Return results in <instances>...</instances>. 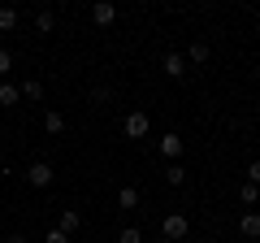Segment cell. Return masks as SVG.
<instances>
[{"instance_id":"obj_1","label":"cell","mask_w":260,"mask_h":243,"mask_svg":"<svg viewBox=\"0 0 260 243\" xmlns=\"http://www.w3.org/2000/svg\"><path fill=\"white\" fill-rule=\"evenodd\" d=\"M148 131H152V117H148V113L130 109L126 117H121V135H126V139H143Z\"/></svg>"},{"instance_id":"obj_2","label":"cell","mask_w":260,"mask_h":243,"mask_svg":"<svg viewBox=\"0 0 260 243\" xmlns=\"http://www.w3.org/2000/svg\"><path fill=\"white\" fill-rule=\"evenodd\" d=\"M186 230H191V222H186L182 213H169L165 222H160V239H169V243H182Z\"/></svg>"},{"instance_id":"obj_3","label":"cell","mask_w":260,"mask_h":243,"mask_svg":"<svg viewBox=\"0 0 260 243\" xmlns=\"http://www.w3.org/2000/svg\"><path fill=\"white\" fill-rule=\"evenodd\" d=\"M52 178H56V169L48 165V161H30V165H26V183H30V187L44 191V187H52Z\"/></svg>"},{"instance_id":"obj_4","label":"cell","mask_w":260,"mask_h":243,"mask_svg":"<svg viewBox=\"0 0 260 243\" xmlns=\"http://www.w3.org/2000/svg\"><path fill=\"white\" fill-rule=\"evenodd\" d=\"M91 22H95V26H113V22H117V9H113V5H109V0H95V5H91Z\"/></svg>"},{"instance_id":"obj_5","label":"cell","mask_w":260,"mask_h":243,"mask_svg":"<svg viewBox=\"0 0 260 243\" xmlns=\"http://www.w3.org/2000/svg\"><path fill=\"white\" fill-rule=\"evenodd\" d=\"M182 148H186V143H182V135H174V131H169L165 139H160V157H165L169 165H174V161L182 157Z\"/></svg>"},{"instance_id":"obj_6","label":"cell","mask_w":260,"mask_h":243,"mask_svg":"<svg viewBox=\"0 0 260 243\" xmlns=\"http://www.w3.org/2000/svg\"><path fill=\"white\" fill-rule=\"evenodd\" d=\"M239 234L243 239H260V213H243L239 217Z\"/></svg>"},{"instance_id":"obj_7","label":"cell","mask_w":260,"mask_h":243,"mask_svg":"<svg viewBox=\"0 0 260 243\" xmlns=\"http://www.w3.org/2000/svg\"><path fill=\"white\" fill-rule=\"evenodd\" d=\"M78 226H83V213H78V208H61V222H56V230H65V234H74Z\"/></svg>"},{"instance_id":"obj_8","label":"cell","mask_w":260,"mask_h":243,"mask_svg":"<svg viewBox=\"0 0 260 243\" xmlns=\"http://www.w3.org/2000/svg\"><path fill=\"white\" fill-rule=\"evenodd\" d=\"M165 74L169 78H182L186 74V56L182 52H165Z\"/></svg>"},{"instance_id":"obj_9","label":"cell","mask_w":260,"mask_h":243,"mask_svg":"<svg viewBox=\"0 0 260 243\" xmlns=\"http://www.w3.org/2000/svg\"><path fill=\"white\" fill-rule=\"evenodd\" d=\"M18 22H22V13L13 9V5H0V31L9 35V31H18Z\"/></svg>"},{"instance_id":"obj_10","label":"cell","mask_w":260,"mask_h":243,"mask_svg":"<svg viewBox=\"0 0 260 243\" xmlns=\"http://www.w3.org/2000/svg\"><path fill=\"white\" fill-rule=\"evenodd\" d=\"M18 92H22V100H44V83L39 78H22Z\"/></svg>"},{"instance_id":"obj_11","label":"cell","mask_w":260,"mask_h":243,"mask_svg":"<svg viewBox=\"0 0 260 243\" xmlns=\"http://www.w3.org/2000/svg\"><path fill=\"white\" fill-rule=\"evenodd\" d=\"M22 100V92H18V83H0V109H13V104Z\"/></svg>"},{"instance_id":"obj_12","label":"cell","mask_w":260,"mask_h":243,"mask_svg":"<svg viewBox=\"0 0 260 243\" xmlns=\"http://www.w3.org/2000/svg\"><path fill=\"white\" fill-rule=\"evenodd\" d=\"M165 183H169V187H182V183H186V165H182V161H174V165L165 169Z\"/></svg>"},{"instance_id":"obj_13","label":"cell","mask_w":260,"mask_h":243,"mask_svg":"<svg viewBox=\"0 0 260 243\" xmlns=\"http://www.w3.org/2000/svg\"><path fill=\"white\" fill-rule=\"evenodd\" d=\"M44 131H48V135H61V131H65V113H56V109L44 113Z\"/></svg>"},{"instance_id":"obj_14","label":"cell","mask_w":260,"mask_h":243,"mask_svg":"<svg viewBox=\"0 0 260 243\" xmlns=\"http://www.w3.org/2000/svg\"><path fill=\"white\" fill-rule=\"evenodd\" d=\"M52 26H56V13H52V9H39V13H35V31H39V35H48Z\"/></svg>"},{"instance_id":"obj_15","label":"cell","mask_w":260,"mask_h":243,"mask_svg":"<svg viewBox=\"0 0 260 243\" xmlns=\"http://www.w3.org/2000/svg\"><path fill=\"white\" fill-rule=\"evenodd\" d=\"M239 200L243 204H260V187L256 183H239Z\"/></svg>"},{"instance_id":"obj_16","label":"cell","mask_w":260,"mask_h":243,"mask_svg":"<svg viewBox=\"0 0 260 243\" xmlns=\"http://www.w3.org/2000/svg\"><path fill=\"white\" fill-rule=\"evenodd\" d=\"M117 204L121 208H139V191H135V187H121L117 191Z\"/></svg>"},{"instance_id":"obj_17","label":"cell","mask_w":260,"mask_h":243,"mask_svg":"<svg viewBox=\"0 0 260 243\" xmlns=\"http://www.w3.org/2000/svg\"><path fill=\"white\" fill-rule=\"evenodd\" d=\"M186 61L204 66V61H208V44H191V48H186Z\"/></svg>"},{"instance_id":"obj_18","label":"cell","mask_w":260,"mask_h":243,"mask_svg":"<svg viewBox=\"0 0 260 243\" xmlns=\"http://www.w3.org/2000/svg\"><path fill=\"white\" fill-rule=\"evenodd\" d=\"M117 243H143V230L139 226H126V230L117 234Z\"/></svg>"},{"instance_id":"obj_19","label":"cell","mask_w":260,"mask_h":243,"mask_svg":"<svg viewBox=\"0 0 260 243\" xmlns=\"http://www.w3.org/2000/svg\"><path fill=\"white\" fill-rule=\"evenodd\" d=\"M9 70H13V52H9V48H0V78L9 74Z\"/></svg>"},{"instance_id":"obj_20","label":"cell","mask_w":260,"mask_h":243,"mask_svg":"<svg viewBox=\"0 0 260 243\" xmlns=\"http://www.w3.org/2000/svg\"><path fill=\"white\" fill-rule=\"evenodd\" d=\"M44 243H70V234H65V230H56V226H52V230L44 234Z\"/></svg>"},{"instance_id":"obj_21","label":"cell","mask_w":260,"mask_h":243,"mask_svg":"<svg viewBox=\"0 0 260 243\" xmlns=\"http://www.w3.org/2000/svg\"><path fill=\"white\" fill-rule=\"evenodd\" d=\"M109 96H113L109 87H91V100H95V104H109Z\"/></svg>"},{"instance_id":"obj_22","label":"cell","mask_w":260,"mask_h":243,"mask_svg":"<svg viewBox=\"0 0 260 243\" xmlns=\"http://www.w3.org/2000/svg\"><path fill=\"white\" fill-rule=\"evenodd\" d=\"M247 183H256V187H260V157L247 165Z\"/></svg>"},{"instance_id":"obj_23","label":"cell","mask_w":260,"mask_h":243,"mask_svg":"<svg viewBox=\"0 0 260 243\" xmlns=\"http://www.w3.org/2000/svg\"><path fill=\"white\" fill-rule=\"evenodd\" d=\"M5 243H26V239H22V234H9V239H5Z\"/></svg>"},{"instance_id":"obj_24","label":"cell","mask_w":260,"mask_h":243,"mask_svg":"<svg viewBox=\"0 0 260 243\" xmlns=\"http://www.w3.org/2000/svg\"><path fill=\"white\" fill-rule=\"evenodd\" d=\"M200 243H204V239H200Z\"/></svg>"}]
</instances>
